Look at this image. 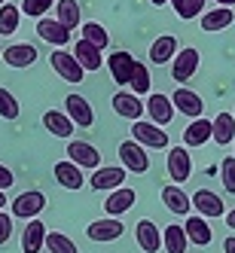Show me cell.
<instances>
[{
	"label": "cell",
	"mask_w": 235,
	"mask_h": 253,
	"mask_svg": "<svg viewBox=\"0 0 235 253\" xmlns=\"http://www.w3.org/2000/svg\"><path fill=\"white\" fill-rule=\"evenodd\" d=\"M217 6H235V0H217Z\"/></svg>",
	"instance_id": "obj_45"
},
{
	"label": "cell",
	"mask_w": 235,
	"mask_h": 253,
	"mask_svg": "<svg viewBox=\"0 0 235 253\" xmlns=\"http://www.w3.org/2000/svg\"><path fill=\"white\" fill-rule=\"evenodd\" d=\"M52 174H55V180H58V186H64V189H83V183H86V177H83V168L80 165H74V162H58L55 168H52Z\"/></svg>",
	"instance_id": "obj_12"
},
{
	"label": "cell",
	"mask_w": 235,
	"mask_h": 253,
	"mask_svg": "<svg viewBox=\"0 0 235 253\" xmlns=\"http://www.w3.org/2000/svg\"><path fill=\"white\" fill-rule=\"evenodd\" d=\"M171 104H174L184 116H189V119H198V116H202V110H205L202 98H198L195 92H189V88H177V92L171 95Z\"/></svg>",
	"instance_id": "obj_19"
},
{
	"label": "cell",
	"mask_w": 235,
	"mask_h": 253,
	"mask_svg": "<svg viewBox=\"0 0 235 253\" xmlns=\"http://www.w3.org/2000/svg\"><path fill=\"white\" fill-rule=\"evenodd\" d=\"M147 116L156 122V125H171L174 119V104L168 95H150L147 98Z\"/></svg>",
	"instance_id": "obj_17"
},
{
	"label": "cell",
	"mask_w": 235,
	"mask_h": 253,
	"mask_svg": "<svg viewBox=\"0 0 235 253\" xmlns=\"http://www.w3.org/2000/svg\"><path fill=\"white\" fill-rule=\"evenodd\" d=\"M74 58L83 64V70H98L101 64H104V58H101V49L98 46H92L89 40H77L74 43Z\"/></svg>",
	"instance_id": "obj_26"
},
{
	"label": "cell",
	"mask_w": 235,
	"mask_h": 253,
	"mask_svg": "<svg viewBox=\"0 0 235 253\" xmlns=\"http://www.w3.org/2000/svg\"><path fill=\"white\" fill-rule=\"evenodd\" d=\"M132 92L135 95H147L150 92V85H153V77H150V70H147V64H141L138 61V67H135V77H132Z\"/></svg>",
	"instance_id": "obj_36"
},
{
	"label": "cell",
	"mask_w": 235,
	"mask_h": 253,
	"mask_svg": "<svg viewBox=\"0 0 235 253\" xmlns=\"http://www.w3.org/2000/svg\"><path fill=\"white\" fill-rule=\"evenodd\" d=\"M125 180V168H98L92 177H89V183H92L95 192H104V189H119Z\"/></svg>",
	"instance_id": "obj_20"
},
{
	"label": "cell",
	"mask_w": 235,
	"mask_h": 253,
	"mask_svg": "<svg viewBox=\"0 0 235 253\" xmlns=\"http://www.w3.org/2000/svg\"><path fill=\"white\" fill-rule=\"evenodd\" d=\"M64 107H67V116L74 119V125H80V128H92L95 113H92V104H89L83 95H67Z\"/></svg>",
	"instance_id": "obj_11"
},
{
	"label": "cell",
	"mask_w": 235,
	"mask_h": 253,
	"mask_svg": "<svg viewBox=\"0 0 235 253\" xmlns=\"http://www.w3.org/2000/svg\"><path fill=\"white\" fill-rule=\"evenodd\" d=\"M12 183H15V177H12V171H9L6 165H0V189L6 192V189H9Z\"/></svg>",
	"instance_id": "obj_41"
},
{
	"label": "cell",
	"mask_w": 235,
	"mask_h": 253,
	"mask_svg": "<svg viewBox=\"0 0 235 253\" xmlns=\"http://www.w3.org/2000/svg\"><path fill=\"white\" fill-rule=\"evenodd\" d=\"M52 6H55V0H22V12L31 19H43Z\"/></svg>",
	"instance_id": "obj_38"
},
{
	"label": "cell",
	"mask_w": 235,
	"mask_h": 253,
	"mask_svg": "<svg viewBox=\"0 0 235 253\" xmlns=\"http://www.w3.org/2000/svg\"><path fill=\"white\" fill-rule=\"evenodd\" d=\"M3 205H9V202H6V192L0 189V211H3Z\"/></svg>",
	"instance_id": "obj_44"
},
{
	"label": "cell",
	"mask_w": 235,
	"mask_h": 253,
	"mask_svg": "<svg viewBox=\"0 0 235 253\" xmlns=\"http://www.w3.org/2000/svg\"><path fill=\"white\" fill-rule=\"evenodd\" d=\"M19 113H22L19 98H15L9 88L0 85V116H3V119H19Z\"/></svg>",
	"instance_id": "obj_34"
},
{
	"label": "cell",
	"mask_w": 235,
	"mask_h": 253,
	"mask_svg": "<svg viewBox=\"0 0 235 253\" xmlns=\"http://www.w3.org/2000/svg\"><path fill=\"white\" fill-rule=\"evenodd\" d=\"M214 140L220 143V147H226V143L235 140V116L232 113H217V119H214Z\"/></svg>",
	"instance_id": "obj_31"
},
{
	"label": "cell",
	"mask_w": 235,
	"mask_h": 253,
	"mask_svg": "<svg viewBox=\"0 0 235 253\" xmlns=\"http://www.w3.org/2000/svg\"><path fill=\"white\" fill-rule=\"evenodd\" d=\"M223 250H226V253H235V235H232V238H226V241H223Z\"/></svg>",
	"instance_id": "obj_42"
},
{
	"label": "cell",
	"mask_w": 235,
	"mask_h": 253,
	"mask_svg": "<svg viewBox=\"0 0 235 253\" xmlns=\"http://www.w3.org/2000/svg\"><path fill=\"white\" fill-rule=\"evenodd\" d=\"M150 3H153V6H165V3H168V0H150Z\"/></svg>",
	"instance_id": "obj_46"
},
{
	"label": "cell",
	"mask_w": 235,
	"mask_h": 253,
	"mask_svg": "<svg viewBox=\"0 0 235 253\" xmlns=\"http://www.w3.org/2000/svg\"><path fill=\"white\" fill-rule=\"evenodd\" d=\"M226 226H229V229H235V208L226 213Z\"/></svg>",
	"instance_id": "obj_43"
},
{
	"label": "cell",
	"mask_w": 235,
	"mask_h": 253,
	"mask_svg": "<svg viewBox=\"0 0 235 253\" xmlns=\"http://www.w3.org/2000/svg\"><path fill=\"white\" fill-rule=\"evenodd\" d=\"M55 9H58V22L64 28H70V31L80 28V3L77 0H58Z\"/></svg>",
	"instance_id": "obj_32"
},
{
	"label": "cell",
	"mask_w": 235,
	"mask_h": 253,
	"mask_svg": "<svg viewBox=\"0 0 235 253\" xmlns=\"http://www.w3.org/2000/svg\"><path fill=\"white\" fill-rule=\"evenodd\" d=\"M43 125H46V131H52L55 137H70L74 134V119H70L67 113H61V110L43 113Z\"/></svg>",
	"instance_id": "obj_28"
},
{
	"label": "cell",
	"mask_w": 235,
	"mask_h": 253,
	"mask_svg": "<svg viewBox=\"0 0 235 253\" xmlns=\"http://www.w3.org/2000/svg\"><path fill=\"white\" fill-rule=\"evenodd\" d=\"M46 208V195L40 189H28L22 195H15L12 202V216H19V220H37V213Z\"/></svg>",
	"instance_id": "obj_4"
},
{
	"label": "cell",
	"mask_w": 235,
	"mask_h": 253,
	"mask_svg": "<svg viewBox=\"0 0 235 253\" xmlns=\"http://www.w3.org/2000/svg\"><path fill=\"white\" fill-rule=\"evenodd\" d=\"M3 3H6V0H0V6H3Z\"/></svg>",
	"instance_id": "obj_47"
},
{
	"label": "cell",
	"mask_w": 235,
	"mask_h": 253,
	"mask_svg": "<svg viewBox=\"0 0 235 253\" xmlns=\"http://www.w3.org/2000/svg\"><path fill=\"white\" fill-rule=\"evenodd\" d=\"M83 40H89V43L98 46V49H107V43H110V34H107L104 25H98V22H86V25H83Z\"/></svg>",
	"instance_id": "obj_33"
},
{
	"label": "cell",
	"mask_w": 235,
	"mask_h": 253,
	"mask_svg": "<svg viewBox=\"0 0 235 253\" xmlns=\"http://www.w3.org/2000/svg\"><path fill=\"white\" fill-rule=\"evenodd\" d=\"M12 235V213H3L0 211V244H6Z\"/></svg>",
	"instance_id": "obj_40"
},
{
	"label": "cell",
	"mask_w": 235,
	"mask_h": 253,
	"mask_svg": "<svg viewBox=\"0 0 235 253\" xmlns=\"http://www.w3.org/2000/svg\"><path fill=\"white\" fill-rule=\"evenodd\" d=\"M119 159H122V168L125 171H135V174H147L150 171L147 147H141L138 140H122L119 143Z\"/></svg>",
	"instance_id": "obj_3"
},
{
	"label": "cell",
	"mask_w": 235,
	"mask_h": 253,
	"mask_svg": "<svg viewBox=\"0 0 235 253\" xmlns=\"http://www.w3.org/2000/svg\"><path fill=\"white\" fill-rule=\"evenodd\" d=\"M113 110H116L122 119L138 122V119L143 116V110H147V107L138 101V95H135V92H116V95H113Z\"/></svg>",
	"instance_id": "obj_15"
},
{
	"label": "cell",
	"mask_w": 235,
	"mask_h": 253,
	"mask_svg": "<svg viewBox=\"0 0 235 253\" xmlns=\"http://www.w3.org/2000/svg\"><path fill=\"white\" fill-rule=\"evenodd\" d=\"M208 140H214V122H208V119H192L189 125H187V131H184V143L187 147H202V143H208Z\"/></svg>",
	"instance_id": "obj_22"
},
{
	"label": "cell",
	"mask_w": 235,
	"mask_h": 253,
	"mask_svg": "<svg viewBox=\"0 0 235 253\" xmlns=\"http://www.w3.org/2000/svg\"><path fill=\"white\" fill-rule=\"evenodd\" d=\"M232 22H235L232 9H229V6H217V9H208V12L202 15V31L217 34V31H226Z\"/></svg>",
	"instance_id": "obj_27"
},
{
	"label": "cell",
	"mask_w": 235,
	"mask_h": 253,
	"mask_svg": "<svg viewBox=\"0 0 235 253\" xmlns=\"http://www.w3.org/2000/svg\"><path fill=\"white\" fill-rule=\"evenodd\" d=\"M132 140H138L141 147H147V150H165L168 147V131H162V125H156V122L138 119V122H132Z\"/></svg>",
	"instance_id": "obj_1"
},
{
	"label": "cell",
	"mask_w": 235,
	"mask_h": 253,
	"mask_svg": "<svg viewBox=\"0 0 235 253\" xmlns=\"http://www.w3.org/2000/svg\"><path fill=\"white\" fill-rule=\"evenodd\" d=\"M135 232H138V244H141L143 253H159V250H162V232L156 229V223L141 220Z\"/></svg>",
	"instance_id": "obj_24"
},
{
	"label": "cell",
	"mask_w": 235,
	"mask_h": 253,
	"mask_svg": "<svg viewBox=\"0 0 235 253\" xmlns=\"http://www.w3.org/2000/svg\"><path fill=\"white\" fill-rule=\"evenodd\" d=\"M177 37L174 34H162V37H156L153 40V46H150V61L153 64H168V61H174V55H177Z\"/></svg>",
	"instance_id": "obj_18"
},
{
	"label": "cell",
	"mask_w": 235,
	"mask_h": 253,
	"mask_svg": "<svg viewBox=\"0 0 235 253\" xmlns=\"http://www.w3.org/2000/svg\"><path fill=\"white\" fill-rule=\"evenodd\" d=\"M107 67H110V77H113L119 85H129L132 77H135L138 58H132V52H125V49H116L113 55L107 58Z\"/></svg>",
	"instance_id": "obj_6"
},
{
	"label": "cell",
	"mask_w": 235,
	"mask_h": 253,
	"mask_svg": "<svg viewBox=\"0 0 235 253\" xmlns=\"http://www.w3.org/2000/svg\"><path fill=\"white\" fill-rule=\"evenodd\" d=\"M34 61H37V49L31 43H15V46L3 49V64H9V67H31Z\"/></svg>",
	"instance_id": "obj_23"
},
{
	"label": "cell",
	"mask_w": 235,
	"mask_h": 253,
	"mask_svg": "<svg viewBox=\"0 0 235 253\" xmlns=\"http://www.w3.org/2000/svg\"><path fill=\"white\" fill-rule=\"evenodd\" d=\"M184 229H187L189 244H195V247H208V244L214 241V232H211L208 220H205V216H198V213H195V216H187Z\"/></svg>",
	"instance_id": "obj_16"
},
{
	"label": "cell",
	"mask_w": 235,
	"mask_h": 253,
	"mask_svg": "<svg viewBox=\"0 0 235 253\" xmlns=\"http://www.w3.org/2000/svg\"><path fill=\"white\" fill-rule=\"evenodd\" d=\"M46 247H49V253H80L77 244L70 241L67 235H61V232H49L46 235Z\"/></svg>",
	"instance_id": "obj_35"
},
{
	"label": "cell",
	"mask_w": 235,
	"mask_h": 253,
	"mask_svg": "<svg viewBox=\"0 0 235 253\" xmlns=\"http://www.w3.org/2000/svg\"><path fill=\"white\" fill-rule=\"evenodd\" d=\"M19 22H22V6H15V3L0 6V37H12L19 31Z\"/></svg>",
	"instance_id": "obj_30"
},
{
	"label": "cell",
	"mask_w": 235,
	"mask_h": 253,
	"mask_svg": "<svg viewBox=\"0 0 235 253\" xmlns=\"http://www.w3.org/2000/svg\"><path fill=\"white\" fill-rule=\"evenodd\" d=\"M37 34H40V40L58 46V49H64L70 40H74V31L64 28L58 19H46V15H43V19H37Z\"/></svg>",
	"instance_id": "obj_5"
},
{
	"label": "cell",
	"mask_w": 235,
	"mask_h": 253,
	"mask_svg": "<svg viewBox=\"0 0 235 253\" xmlns=\"http://www.w3.org/2000/svg\"><path fill=\"white\" fill-rule=\"evenodd\" d=\"M171 9L180 19H195V15L205 9V0H171Z\"/></svg>",
	"instance_id": "obj_37"
},
{
	"label": "cell",
	"mask_w": 235,
	"mask_h": 253,
	"mask_svg": "<svg viewBox=\"0 0 235 253\" xmlns=\"http://www.w3.org/2000/svg\"><path fill=\"white\" fill-rule=\"evenodd\" d=\"M135 198H138V192H135V189H129V186H119V189H113L110 195H107L104 211L110 213V216H122L125 211H132V208H135Z\"/></svg>",
	"instance_id": "obj_14"
},
{
	"label": "cell",
	"mask_w": 235,
	"mask_h": 253,
	"mask_svg": "<svg viewBox=\"0 0 235 253\" xmlns=\"http://www.w3.org/2000/svg\"><path fill=\"white\" fill-rule=\"evenodd\" d=\"M49 64H52V70H55L64 83H83V77H86V70H83V64L74 58V52L55 49V52L49 55Z\"/></svg>",
	"instance_id": "obj_2"
},
{
	"label": "cell",
	"mask_w": 235,
	"mask_h": 253,
	"mask_svg": "<svg viewBox=\"0 0 235 253\" xmlns=\"http://www.w3.org/2000/svg\"><path fill=\"white\" fill-rule=\"evenodd\" d=\"M220 180H223L226 192H235V156H226L220 162Z\"/></svg>",
	"instance_id": "obj_39"
},
{
	"label": "cell",
	"mask_w": 235,
	"mask_h": 253,
	"mask_svg": "<svg viewBox=\"0 0 235 253\" xmlns=\"http://www.w3.org/2000/svg\"><path fill=\"white\" fill-rule=\"evenodd\" d=\"M67 156H70V162L74 165H80V168H101V153H98V147H92L89 140H70L67 143Z\"/></svg>",
	"instance_id": "obj_8"
},
{
	"label": "cell",
	"mask_w": 235,
	"mask_h": 253,
	"mask_svg": "<svg viewBox=\"0 0 235 253\" xmlns=\"http://www.w3.org/2000/svg\"><path fill=\"white\" fill-rule=\"evenodd\" d=\"M198 52L195 49H180L177 55H174V61H171V77H174V83H189L192 77H195V70H198Z\"/></svg>",
	"instance_id": "obj_7"
},
{
	"label": "cell",
	"mask_w": 235,
	"mask_h": 253,
	"mask_svg": "<svg viewBox=\"0 0 235 253\" xmlns=\"http://www.w3.org/2000/svg\"><path fill=\"white\" fill-rule=\"evenodd\" d=\"M162 247L168 253H187L189 247V238H187V229L184 226H168L162 232Z\"/></svg>",
	"instance_id": "obj_29"
},
{
	"label": "cell",
	"mask_w": 235,
	"mask_h": 253,
	"mask_svg": "<svg viewBox=\"0 0 235 253\" xmlns=\"http://www.w3.org/2000/svg\"><path fill=\"white\" fill-rule=\"evenodd\" d=\"M192 208L198 216H223V202H220V195L211 192V189H195L192 195Z\"/></svg>",
	"instance_id": "obj_13"
},
{
	"label": "cell",
	"mask_w": 235,
	"mask_h": 253,
	"mask_svg": "<svg viewBox=\"0 0 235 253\" xmlns=\"http://www.w3.org/2000/svg\"><path fill=\"white\" fill-rule=\"evenodd\" d=\"M162 205H165L171 213H180V216H187L189 208H192V198L180 189V186H165L162 189Z\"/></svg>",
	"instance_id": "obj_25"
},
{
	"label": "cell",
	"mask_w": 235,
	"mask_h": 253,
	"mask_svg": "<svg viewBox=\"0 0 235 253\" xmlns=\"http://www.w3.org/2000/svg\"><path fill=\"white\" fill-rule=\"evenodd\" d=\"M122 220H116V216H107V220H95L92 226L86 229V235L92 241H98V244H104V241H116V238H122Z\"/></svg>",
	"instance_id": "obj_10"
},
{
	"label": "cell",
	"mask_w": 235,
	"mask_h": 253,
	"mask_svg": "<svg viewBox=\"0 0 235 253\" xmlns=\"http://www.w3.org/2000/svg\"><path fill=\"white\" fill-rule=\"evenodd\" d=\"M46 226L40 223V220H28V226H25V232H22V250L25 253H40L43 247H46Z\"/></svg>",
	"instance_id": "obj_21"
},
{
	"label": "cell",
	"mask_w": 235,
	"mask_h": 253,
	"mask_svg": "<svg viewBox=\"0 0 235 253\" xmlns=\"http://www.w3.org/2000/svg\"><path fill=\"white\" fill-rule=\"evenodd\" d=\"M165 168H168V174H171L174 183L189 180V174H192V159H189L187 147H171V153L165 159Z\"/></svg>",
	"instance_id": "obj_9"
}]
</instances>
